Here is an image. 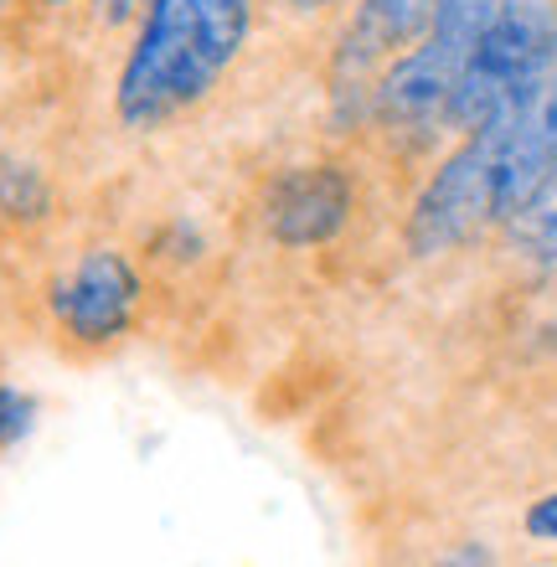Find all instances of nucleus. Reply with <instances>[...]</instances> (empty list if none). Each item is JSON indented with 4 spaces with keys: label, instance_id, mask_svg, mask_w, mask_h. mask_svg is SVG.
<instances>
[{
    "label": "nucleus",
    "instance_id": "f257e3e1",
    "mask_svg": "<svg viewBox=\"0 0 557 567\" xmlns=\"http://www.w3.org/2000/svg\"><path fill=\"white\" fill-rule=\"evenodd\" d=\"M258 0H151L114 78V120L161 135L223 89L254 42Z\"/></svg>",
    "mask_w": 557,
    "mask_h": 567
},
{
    "label": "nucleus",
    "instance_id": "f03ea898",
    "mask_svg": "<svg viewBox=\"0 0 557 567\" xmlns=\"http://www.w3.org/2000/svg\"><path fill=\"white\" fill-rule=\"evenodd\" d=\"M557 73V0H501L496 21L470 52L465 73L450 93L444 130L475 135L512 109L522 93H532L543 78Z\"/></svg>",
    "mask_w": 557,
    "mask_h": 567
},
{
    "label": "nucleus",
    "instance_id": "7ed1b4c3",
    "mask_svg": "<svg viewBox=\"0 0 557 567\" xmlns=\"http://www.w3.org/2000/svg\"><path fill=\"white\" fill-rule=\"evenodd\" d=\"M496 176H501V135L485 124L475 135H460V145L429 171L423 192L408 212V254L413 258H444L481 238L485 227H501L496 217Z\"/></svg>",
    "mask_w": 557,
    "mask_h": 567
},
{
    "label": "nucleus",
    "instance_id": "20e7f679",
    "mask_svg": "<svg viewBox=\"0 0 557 567\" xmlns=\"http://www.w3.org/2000/svg\"><path fill=\"white\" fill-rule=\"evenodd\" d=\"M491 124L501 135L496 217L501 227H516L557 192V73L501 109Z\"/></svg>",
    "mask_w": 557,
    "mask_h": 567
},
{
    "label": "nucleus",
    "instance_id": "39448f33",
    "mask_svg": "<svg viewBox=\"0 0 557 567\" xmlns=\"http://www.w3.org/2000/svg\"><path fill=\"white\" fill-rule=\"evenodd\" d=\"M140 274L124 248H83L78 264L52 284V320L73 346H114L124 330L135 326L140 310Z\"/></svg>",
    "mask_w": 557,
    "mask_h": 567
},
{
    "label": "nucleus",
    "instance_id": "423d86ee",
    "mask_svg": "<svg viewBox=\"0 0 557 567\" xmlns=\"http://www.w3.org/2000/svg\"><path fill=\"white\" fill-rule=\"evenodd\" d=\"M439 0H351L341 37L331 52V89L341 104H362L372 99L377 73L388 68L398 52L419 47L434 27Z\"/></svg>",
    "mask_w": 557,
    "mask_h": 567
},
{
    "label": "nucleus",
    "instance_id": "0eeeda50",
    "mask_svg": "<svg viewBox=\"0 0 557 567\" xmlns=\"http://www.w3.org/2000/svg\"><path fill=\"white\" fill-rule=\"evenodd\" d=\"M264 227L274 243L285 248H320L347 233L351 212H357V181L347 165L336 161H305L274 171L264 186Z\"/></svg>",
    "mask_w": 557,
    "mask_h": 567
},
{
    "label": "nucleus",
    "instance_id": "6e6552de",
    "mask_svg": "<svg viewBox=\"0 0 557 567\" xmlns=\"http://www.w3.org/2000/svg\"><path fill=\"white\" fill-rule=\"evenodd\" d=\"M496 11H501V0H439L434 27H429V37H423V42L465 73L470 52H475V42L485 37V27L496 21Z\"/></svg>",
    "mask_w": 557,
    "mask_h": 567
},
{
    "label": "nucleus",
    "instance_id": "1a4fd4ad",
    "mask_svg": "<svg viewBox=\"0 0 557 567\" xmlns=\"http://www.w3.org/2000/svg\"><path fill=\"white\" fill-rule=\"evenodd\" d=\"M0 212L16 223H37L52 212V186L37 165L27 161H0Z\"/></svg>",
    "mask_w": 557,
    "mask_h": 567
},
{
    "label": "nucleus",
    "instance_id": "9d476101",
    "mask_svg": "<svg viewBox=\"0 0 557 567\" xmlns=\"http://www.w3.org/2000/svg\"><path fill=\"white\" fill-rule=\"evenodd\" d=\"M512 233L532 248V258H543V264H557V192L547 196L537 212H532L527 223H516Z\"/></svg>",
    "mask_w": 557,
    "mask_h": 567
},
{
    "label": "nucleus",
    "instance_id": "9b49d317",
    "mask_svg": "<svg viewBox=\"0 0 557 567\" xmlns=\"http://www.w3.org/2000/svg\"><path fill=\"white\" fill-rule=\"evenodd\" d=\"M31 423H37V403H31L27 392H16L0 382V449L21 444L31 433Z\"/></svg>",
    "mask_w": 557,
    "mask_h": 567
},
{
    "label": "nucleus",
    "instance_id": "f8f14e48",
    "mask_svg": "<svg viewBox=\"0 0 557 567\" xmlns=\"http://www.w3.org/2000/svg\"><path fill=\"white\" fill-rule=\"evenodd\" d=\"M83 6H93V16H99V21H104V27H135L140 16H145V6H151V0H83Z\"/></svg>",
    "mask_w": 557,
    "mask_h": 567
},
{
    "label": "nucleus",
    "instance_id": "ddd939ff",
    "mask_svg": "<svg viewBox=\"0 0 557 567\" xmlns=\"http://www.w3.org/2000/svg\"><path fill=\"white\" fill-rule=\"evenodd\" d=\"M527 532L537 542H557V495H543V501L527 511Z\"/></svg>",
    "mask_w": 557,
    "mask_h": 567
},
{
    "label": "nucleus",
    "instance_id": "4468645a",
    "mask_svg": "<svg viewBox=\"0 0 557 567\" xmlns=\"http://www.w3.org/2000/svg\"><path fill=\"white\" fill-rule=\"evenodd\" d=\"M279 6L295 16H336L341 6H351V0H279Z\"/></svg>",
    "mask_w": 557,
    "mask_h": 567
},
{
    "label": "nucleus",
    "instance_id": "2eb2a0df",
    "mask_svg": "<svg viewBox=\"0 0 557 567\" xmlns=\"http://www.w3.org/2000/svg\"><path fill=\"white\" fill-rule=\"evenodd\" d=\"M434 567H491V557L481 553V547H460V553H450V557H439Z\"/></svg>",
    "mask_w": 557,
    "mask_h": 567
},
{
    "label": "nucleus",
    "instance_id": "dca6fc26",
    "mask_svg": "<svg viewBox=\"0 0 557 567\" xmlns=\"http://www.w3.org/2000/svg\"><path fill=\"white\" fill-rule=\"evenodd\" d=\"M11 6H16V0H0V16H6V11H11Z\"/></svg>",
    "mask_w": 557,
    "mask_h": 567
}]
</instances>
